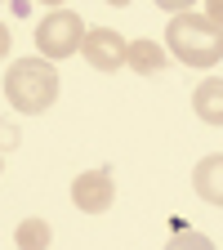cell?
<instances>
[{"instance_id": "obj_1", "label": "cell", "mask_w": 223, "mask_h": 250, "mask_svg": "<svg viewBox=\"0 0 223 250\" xmlns=\"http://www.w3.org/2000/svg\"><path fill=\"white\" fill-rule=\"evenodd\" d=\"M58 89H62V81H58V67L49 58H18V62H9V72H5V99L22 116L49 112L54 99H58Z\"/></svg>"}, {"instance_id": "obj_2", "label": "cell", "mask_w": 223, "mask_h": 250, "mask_svg": "<svg viewBox=\"0 0 223 250\" xmlns=\"http://www.w3.org/2000/svg\"><path fill=\"white\" fill-rule=\"evenodd\" d=\"M165 49L183 67H214L223 62V27L205 14H174L165 22Z\"/></svg>"}, {"instance_id": "obj_3", "label": "cell", "mask_w": 223, "mask_h": 250, "mask_svg": "<svg viewBox=\"0 0 223 250\" xmlns=\"http://www.w3.org/2000/svg\"><path fill=\"white\" fill-rule=\"evenodd\" d=\"M85 18L81 14H72V9H54V14H45L41 22H36V49L49 58V62H58V58H72V54H81V45H85Z\"/></svg>"}, {"instance_id": "obj_4", "label": "cell", "mask_w": 223, "mask_h": 250, "mask_svg": "<svg viewBox=\"0 0 223 250\" xmlns=\"http://www.w3.org/2000/svg\"><path fill=\"white\" fill-rule=\"evenodd\" d=\"M81 54H85V62L94 72H121L130 62V41L121 31H112V27H94V31H85Z\"/></svg>"}, {"instance_id": "obj_5", "label": "cell", "mask_w": 223, "mask_h": 250, "mask_svg": "<svg viewBox=\"0 0 223 250\" xmlns=\"http://www.w3.org/2000/svg\"><path fill=\"white\" fill-rule=\"evenodd\" d=\"M116 201V183H112V170H85L72 179V206L85 210V214H107Z\"/></svg>"}, {"instance_id": "obj_6", "label": "cell", "mask_w": 223, "mask_h": 250, "mask_svg": "<svg viewBox=\"0 0 223 250\" xmlns=\"http://www.w3.org/2000/svg\"><path fill=\"white\" fill-rule=\"evenodd\" d=\"M192 188H197V197L210 201V206H223V152H210L197 161L192 170Z\"/></svg>"}, {"instance_id": "obj_7", "label": "cell", "mask_w": 223, "mask_h": 250, "mask_svg": "<svg viewBox=\"0 0 223 250\" xmlns=\"http://www.w3.org/2000/svg\"><path fill=\"white\" fill-rule=\"evenodd\" d=\"M192 112H197L205 125L223 130V81H219V76H210V81H201V85L192 89Z\"/></svg>"}, {"instance_id": "obj_8", "label": "cell", "mask_w": 223, "mask_h": 250, "mask_svg": "<svg viewBox=\"0 0 223 250\" xmlns=\"http://www.w3.org/2000/svg\"><path fill=\"white\" fill-rule=\"evenodd\" d=\"M165 62H170V49H165V45H156V41H134L125 67H134L139 76H156V72H165Z\"/></svg>"}, {"instance_id": "obj_9", "label": "cell", "mask_w": 223, "mask_h": 250, "mask_svg": "<svg viewBox=\"0 0 223 250\" xmlns=\"http://www.w3.org/2000/svg\"><path fill=\"white\" fill-rule=\"evenodd\" d=\"M49 224L45 219H22L18 224V232H14V241H18V250H49Z\"/></svg>"}, {"instance_id": "obj_10", "label": "cell", "mask_w": 223, "mask_h": 250, "mask_svg": "<svg viewBox=\"0 0 223 250\" xmlns=\"http://www.w3.org/2000/svg\"><path fill=\"white\" fill-rule=\"evenodd\" d=\"M165 250H214V241L205 237V232H192V228H179L170 241H165Z\"/></svg>"}, {"instance_id": "obj_11", "label": "cell", "mask_w": 223, "mask_h": 250, "mask_svg": "<svg viewBox=\"0 0 223 250\" xmlns=\"http://www.w3.org/2000/svg\"><path fill=\"white\" fill-rule=\"evenodd\" d=\"M197 0H156V9H165V14H192Z\"/></svg>"}, {"instance_id": "obj_12", "label": "cell", "mask_w": 223, "mask_h": 250, "mask_svg": "<svg viewBox=\"0 0 223 250\" xmlns=\"http://www.w3.org/2000/svg\"><path fill=\"white\" fill-rule=\"evenodd\" d=\"M205 18H214L223 27V0H205Z\"/></svg>"}, {"instance_id": "obj_13", "label": "cell", "mask_w": 223, "mask_h": 250, "mask_svg": "<svg viewBox=\"0 0 223 250\" xmlns=\"http://www.w3.org/2000/svg\"><path fill=\"white\" fill-rule=\"evenodd\" d=\"M9 45H14V36H9V27L0 22V58H9Z\"/></svg>"}, {"instance_id": "obj_14", "label": "cell", "mask_w": 223, "mask_h": 250, "mask_svg": "<svg viewBox=\"0 0 223 250\" xmlns=\"http://www.w3.org/2000/svg\"><path fill=\"white\" fill-rule=\"evenodd\" d=\"M107 5H116V9H125V5H130V0H107Z\"/></svg>"}, {"instance_id": "obj_15", "label": "cell", "mask_w": 223, "mask_h": 250, "mask_svg": "<svg viewBox=\"0 0 223 250\" xmlns=\"http://www.w3.org/2000/svg\"><path fill=\"white\" fill-rule=\"evenodd\" d=\"M41 5H54V9H62V0H41Z\"/></svg>"}, {"instance_id": "obj_16", "label": "cell", "mask_w": 223, "mask_h": 250, "mask_svg": "<svg viewBox=\"0 0 223 250\" xmlns=\"http://www.w3.org/2000/svg\"><path fill=\"white\" fill-rule=\"evenodd\" d=\"M0 170H5V161H0Z\"/></svg>"}]
</instances>
